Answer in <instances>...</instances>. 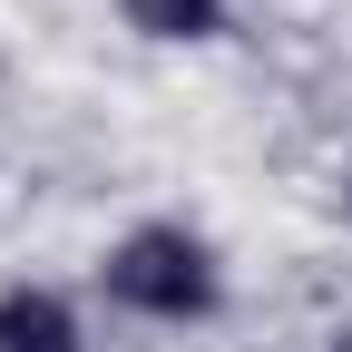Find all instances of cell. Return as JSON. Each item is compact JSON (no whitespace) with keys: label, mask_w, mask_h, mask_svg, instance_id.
Returning <instances> with one entry per match:
<instances>
[{"label":"cell","mask_w":352,"mask_h":352,"mask_svg":"<svg viewBox=\"0 0 352 352\" xmlns=\"http://www.w3.org/2000/svg\"><path fill=\"white\" fill-rule=\"evenodd\" d=\"M333 352H352V333H342V342H333Z\"/></svg>","instance_id":"obj_4"},{"label":"cell","mask_w":352,"mask_h":352,"mask_svg":"<svg viewBox=\"0 0 352 352\" xmlns=\"http://www.w3.org/2000/svg\"><path fill=\"white\" fill-rule=\"evenodd\" d=\"M342 215H352V186H342Z\"/></svg>","instance_id":"obj_5"},{"label":"cell","mask_w":352,"mask_h":352,"mask_svg":"<svg viewBox=\"0 0 352 352\" xmlns=\"http://www.w3.org/2000/svg\"><path fill=\"white\" fill-rule=\"evenodd\" d=\"M98 284H108V303H127V314H147V323H206L215 314V254L186 226L118 235L108 264H98Z\"/></svg>","instance_id":"obj_1"},{"label":"cell","mask_w":352,"mask_h":352,"mask_svg":"<svg viewBox=\"0 0 352 352\" xmlns=\"http://www.w3.org/2000/svg\"><path fill=\"white\" fill-rule=\"evenodd\" d=\"M127 20H138L147 39H206L215 20H226V0H127Z\"/></svg>","instance_id":"obj_3"},{"label":"cell","mask_w":352,"mask_h":352,"mask_svg":"<svg viewBox=\"0 0 352 352\" xmlns=\"http://www.w3.org/2000/svg\"><path fill=\"white\" fill-rule=\"evenodd\" d=\"M0 352H78V314L50 284H10L0 294Z\"/></svg>","instance_id":"obj_2"}]
</instances>
